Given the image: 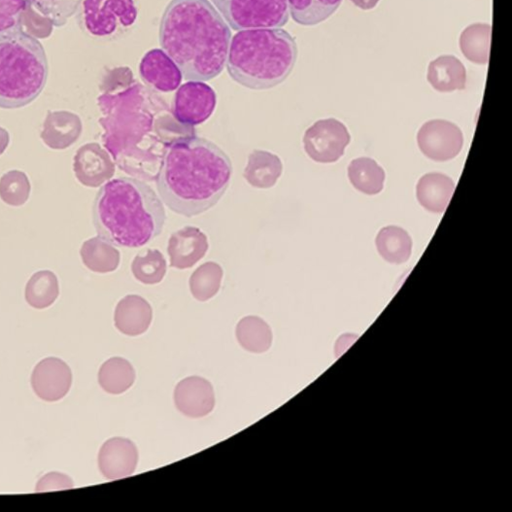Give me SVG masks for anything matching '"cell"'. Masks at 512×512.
<instances>
[{"label": "cell", "mask_w": 512, "mask_h": 512, "mask_svg": "<svg viewBox=\"0 0 512 512\" xmlns=\"http://www.w3.org/2000/svg\"><path fill=\"white\" fill-rule=\"evenodd\" d=\"M71 384L72 373L69 366L56 357H47L38 362L31 375V386L35 394L48 402L63 398Z\"/></svg>", "instance_id": "obj_12"}, {"label": "cell", "mask_w": 512, "mask_h": 512, "mask_svg": "<svg viewBox=\"0 0 512 512\" xmlns=\"http://www.w3.org/2000/svg\"><path fill=\"white\" fill-rule=\"evenodd\" d=\"M350 142L347 127L337 119L316 121L304 134L303 144L307 155L319 163L337 161Z\"/></svg>", "instance_id": "obj_9"}, {"label": "cell", "mask_w": 512, "mask_h": 512, "mask_svg": "<svg viewBox=\"0 0 512 512\" xmlns=\"http://www.w3.org/2000/svg\"><path fill=\"white\" fill-rule=\"evenodd\" d=\"M73 487L72 479L59 472H51L39 479L36 492L70 489Z\"/></svg>", "instance_id": "obj_36"}, {"label": "cell", "mask_w": 512, "mask_h": 512, "mask_svg": "<svg viewBox=\"0 0 512 512\" xmlns=\"http://www.w3.org/2000/svg\"><path fill=\"white\" fill-rule=\"evenodd\" d=\"M233 30L280 28L289 20L287 0H210Z\"/></svg>", "instance_id": "obj_8"}, {"label": "cell", "mask_w": 512, "mask_h": 512, "mask_svg": "<svg viewBox=\"0 0 512 512\" xmlns=\"http://www.w3.org/2000/svg\"><path fill=\"white\" fill-rule=\"evenodd\" d=\"M166 270V260L158 249L141 251L131 263V271L134 277L144 284L159 283L165 276Z\"/></svg>", "instance_id": "obj_32"}, {"label": "cell", "mask_w": 512, "mask_h": 512, "mask_svg": "<svg viewBox=\"0 0 512 512\" xmlns=\"http://www.w3.org/2000/svg\"><path fill=\"white\" fill-rule=\"evenodd\" d=\"M135 371L130 362L122 357L106 360L98 372V382L110 394H121L132 386Z\"/></svg>", "instance_id": "obj_27"}, {"label": "cell", "mask_w": 512, "mask_h": 512, "mask_svg": "<svg viewBox=\"0 0 512 512\" xmlns=\"http://www.w3.org/2000/svg\"><path fill=\"white\" fill-rule=\"evenodd\" d=\"M48 77L42 43L20 27L0 33V108L16 109L34 101Z\"/></svg>", "instance_id": "obj_6"}, {"label": "cell", "mask_w": 512, "mask_h": 512, "mask_svg": "<svg viewBox=\"0 0 512 512\" xmlns=\"http://www.w3.org/2000/svg\"><path fill=\"white\" fill-rule=\"evenodd\" d=\"M231 31L209 0H171L161 17L159 43L186 80L209 81L224 69Z\"/></svg>", "instance_id": "obj_3"}, {"label": "cell", "mask_w": 512, "mask_h": 512, "mask_svg": "<svg viewBox=\"0 0 512 512\" xmlns=\"http://www.w3.org/2000/svg\"><path fill=\"white\" fill-rule=\"evenodd\" d=\"M347 172L350 183L358 191L367 195L382 191L385 172L373 159L356 158L349 163Z\"/></svg>", "instance_id": "obj_26"}, {"label": "cell", "mask_w": 512, "mask_h": 512, "mask_svg": "<svg viewBox=\"0 0 512 512\" xmlns=\"http://www.w3.org/2000/svg\"><path fill=\"white\" fill-rule=\"evenodd\" d=\"M282 169V162L276 154L255 149L248 155L243 176L251 186L267 189L275 185Z\"/></svg>", "instance_id": "obj_22"}, {"label": "cell", "mask_w": 512, "mask_h": 512, "mask_svg": "<svg viewBox=\"0 0 512 512\" xmlns=\"http://www.w3.org/2000/svg\"><path fill=\"white\" fill-rule=\"evenodd\" d=\"M236 338L245 350L262 353L271 346L272 331L260 317L246 316L236 326Z\"/></svg>", "instance_id": "obj_28"}, {"label": "cell", "mask_w": 512, "mask_h": 512, "mask_svg": "<svg viewBox=\"0 0 512 512\" xmlns=\"http://www.w3.org/2000/svg\"><path fill=\"white\" fill-rule=\"evenodd\" d=\"M214 89L203 81H187L174 95L172 113L182 124L195 126L205 122L216 107Z\"/></svg>", "instance_id": "obj_10"}, {"label": "cell", "mask_w": 512, "mask_h": 512, "mask_svg": "<svg viewBox=\"0 0 512 512\" xmlns=\"http://www.w3.org/2000/svg\"><path fill=\"white\" fill-rule=\"evenodd\" d=\"M297 53L294 37L282 28L238 30L230 40L227 71L246 88L270 89L290 75Z\"/></svg>", "instance_id": "obj_5"}, {"label": "cell", "mask_w": 512, "mask_h": 512, "mask_svg": "<svg viewBox=\"0 0 512 512\" xmlns=\"http://www.w3.org/2000/svg\"><path fill=\"white\" fill-rule=\"evenodd\" d=\"M139 74L145 85L159 92L176 90L183 77L176 63L158 48L144 54L139 63Z\"/></svg>", "instance_id": "obj_15"}, {"label": "cell", "mask_w": 512, "mask_h": 512, "mask_svg": "<svg viewBox=\"0 0 512 512\" xmlns=\"http://www.w3.org/2000/svg\"><path fill=\"white\" fill-rule=\"evenodd\" d=\"M99 89L102 141L117 166L131 176L154 181L169 148L196 136L194 126L179 122L165 99L141 84L127 66L107 69Z\"/></svg>", "instance_id": "obj_1"}, {"label": "cell", "mask_w": 512, "mask_h": 512, "mask_svg": "<svg viewBox=\"0 0 512 512\" xmlns=\"http://www.w3.org/2000/svg\"><path fill=\"white\" fill-rule=\"evenodd\" d=\"M53 26L62 27L73 16L81 0H26Z\"/></svg>", "instance_id": "obj_34"}, {"label": "cell", "mask_w": 512, "mask_h": 512, "mask_svg": "<svg viewBox=\"0 0 512 512\" xmlns=\"http://www.w3.org/2000/svg\"><path fill=\"white\" fill-rule=\"evenodd\" d=\"M137 463L138 450L135 444L127 438H110L99 450V470L109 480L130 476L135 471Z\"/></svg>", "instance_id": "obj_14"}, {"label": "cell", "mask_w": 512, "mask_h": 512, "mask_svg": "<svg viewBox=\"0 0 512 512\" xmlns=\"http://www.w3.org/2000/svg\"><path fill=\"white\" fill-rule=\"evenodd\" d=\"M229 156L212 141L192 136L173 144L164 156L156 186L174 213L200 215L221 199L232 176Z\"/></svg>", "instance_id": "obj_2"}, {"label": "cell", "mask_w": 512, "mask_h": 512, "mask_svg": "<svg viewBox=\"0 0 512 512\" xmlns=\"http://www.w3.org/2000/svg\"><path fill=\"white\" fill-rule=\"evenodd\" d=\"M26 0H0V33L19 27Z\"/></svg>", "instance_id": "obj_35"}, {"label": "cell", "mask_w": 512, "mask_h": 512, "mask_svg": "<svg viewBox=\"0 0 512 512\" xmlns=\"http://www.w3.org/2000/svg\"><path fill=\"white\" fill-rule=\"evenodd\" d=\"M491 29L489 23H474L461 32L459 48L467 60L479 65L488 63Z\"/></svg>", "instance_id": "obj_25"}, {"label": "cell", "mask_w": 512, "mask_h": 512, "mask_svg": "<svg viewBox=\"0 0 512 512\" xmlns=\"http://www.w3.org/2000/svg\"><path fill=\"white\" fill-rule=\"evenodd\" d=\"M223 277L222 267L213 261L201 264L192 273L189 287L193 297L199 301H207L219 291Z\"/></svg>", "instance_id": "obj_31"}, {"label": "cell", "mask_w": 512, "mask_h": 512, "mask_svg": "<svg viewBox=\"0 0 512 512\" xmlns=\"http://www.w3.org/2000/svg\"><path fill=\"white\" fill-rule=\"evenodd\" d=\"M466 80V68L454 55H441L429 62L427 81L439 92L463 90Z\"/></svg>", "instance_id": "obj_21"}, {"label": "cell", "mask_w": 512, "mask_h": 512, "mask_svg": "<svg viewBox=\"0 0 512 512\" xmlns=\"http://www.w3.org/2000/svg\"><path fill=\"white\" fill-rule=\"evenodd\" d=\"M92 218L100 238L117 247L137 248L161 234L167 216L161 199L147 183L119 177L97 192Z\"/></svg>", "instance_id": "obj_4"}, {"label": "cell", "mask_w": 512, "mask_h": 512, "mask_svg": "<svg viewBox=\"0 0 512 512\" xmlns=\"http://www.w3.org/2000/svg\"><path fill=\"white\" fill-rule=\"evenodd\" d=\"M454 181L440 172L424 174L416 185L419 204L432 213H443L454 191Z\"/></svg>", "instance_id": "obj_20"}, {"label": "cell", "mask_w": 512, "mask_h": 512, "mask_svg": "<svg viewBox=\"0 0 512 512\" xmlns=\"http://www.w3.org/2000/svg\"><path fill=\"white\" fill-rule=\"evenodd\" d=\"M58 295L59 284L57 276L49 270L35 272L25 287V299L30 306L36 309L50 306L57 299Z\"/></svg>", "instance_id": "obj_29"}, {"label": "cell", "mask_w": 512, "mask_h": 512, "mask_svg": "<svg viewBox=\"0 0 512 512\" xmlns=\"http://www.w3.org/2000/svg\"><path fill=\"white\" fill-rule=\"evenodd\" d=\"M31 191L27 175L20 170H10L0 178V198L10 206H21Z\"/></svg>", "instance_id": "obj_33"}, {"label": "cell", "mask_w": 512, "mask_h": 512, "mask_svg": "<svg viewBox=\"0 0 512 512\" xmlns=\"http://www.w3.org/2000/svg\"><path fill=\"white\" fill-rule=\"evenodd\" d=\"M73 170L77 180L88 187H98L112 178L115 164L98 143L82 145L75 153Z\"/></svg>", "instance_id": "obj_13"}, {"label": "cell", "mask_w": 512, "mask_h": 512, "mask_svg": "<svg viewBox=\"0 0 512 512\" xmlns=\"http://www.w3.org/2000/svg\"><path fill=\"white\" fill-rule=\"evenodd\" d=\"M361 10H371L377 6L380 0H349Z\"/></svg>", "instance_id": "obj_37"}, {"label": "cell", "mask_w": 512, "mask_h": 512, "mask_svg": "<svg viewBox=\"0 0 512 512\" xmlns=\"http://www.w3.org/2000/svg\"><path fill=\"white\" fill-rule=\"evenodd\" d=\"M82 133L80 117L69 111H49L41 138L51 149L63 150L75 143Z\"/></svg>", "instance_id": "obj_18"}, {"label": "cell", "mask_w": 512, "mask_h": 512, "mask_svg": "<svg viewBox=\"0 0 512 512\" xmlns=\"http://www.w3.org/2000/svg\"><path fill=\"white\" fill-rule=\"evenodd\" d=\"M80 255L84 265L98 273L112 272L120 262L119 250L99 236L84 241Z\"/></svg>", "instance_id": "obj_24"}, {"label": "cell", "mask_w": 512, "mask_h": 512, "mask_svg": "<svg viewBox=\"0 0 512 512\" xmlns=\"http://www.w3.org/2000/svg\"><path fill=\"white\" fill-rule=\"evenodd\" d=\"M420 151L429 159L443 162L455 158L463 147L460 128L447 120L425 122L417 133Z\"/></svg>", "instance_id": "obj_11"}, {"label": "cell", "mask_w": 512, "mask_h": 512, "mask_svg": "<svg viewBox=\"0 0 512 512\" xmlns=\"http://www.w3.org/2000/svg\"><path fill=\"white\" fill-rule=\"evenodd\" d=\"M375 244L380 256L389 263L402 264L411 256L412 239L401 227L390 225L381 228Z\"/></svg>", "instance_id": "obj_23"}, {"label": "cell", "mask_w": 512, "mask_h": 512, "mask_svg": "<svg viewBox=\"0 0 512 512\" xmlns=\"http://www.w3.org/2000/svg\"><path fill=\"white\" fill-rule=\"evenodd\" d=\"M152 320L150 304L139 295H127L122 298L114 312L116 328L123 334L137 336L144 333Z\"/></svg>", "instance_id": "obj_19"}, {"label": "cell", "mask_w": 512, "mask_h": 512, "mask_svg": "<svg viewBox=\"0 0 512 512\" xmlns=\"http://www.w3.org/2000/svg\"><path fill=\"white\" fill-rule=\"evenodd\" d=\"M292 19L303 26H314L330 17L342 0H287Z\"/></svg>", "instance_id": "obj_30"}, {"label": "cell", "mask_w": 512, "mask_h": 512, "mask_svg": "<svg viewBox=\"0 0 512 512\" xmlns=\"http://www.w3.org/2000/svg\"><path fill=\"white\" fill-rule=\"evenodd\" d=\"M176 408L185 416L200 418L209 414L215 404L211 383L199 376L181 380L174 390Z\"/></svg>", "instance_id": "obj_16"}, {"label": "cell", "mask_w": 512, "mask_h": 512, "mask_svg": "<svg viewBox=\"0 0 512 512\" xmlns=\"http://www.w3.org/2000/svg\"><path fill=\"white\" fill-rule=\"evenodd\" d=\"M10 141L9 133L6 129L0 127V155L6 150Z\"/></svg>", "instance_id": "obj_38"}, {"label": "cell", "mask_w": 512, "mask_h": 512, "mask_svg": "<svg viewBox=\"0 0 512 512\" xmlns=\"http://www.w3.org/2000/svg\"><path fill=\"white\" fill-rule=\"evenodd\" d=\"M139 13L137 0H81L76 11L80 29L98 41H115L135 28Z\"/></svg>", "instance_id": "obj_7"}, {"label": "cell", "mask_w": 512, "mask_h": 512, "mask_svg": "<svg viewBox=\"0 0 512 512\" xmlns=\"http://www.w3.org/2000/svg\"><path fill=\"white\" fill-rule=\"evenodd\" d=\"M208 250L205 233L194 226H185L174 232L168 241L170 266L183 270L192 267Z\"/></svg>", "instance_id": "obj_17"}]
</instances>
